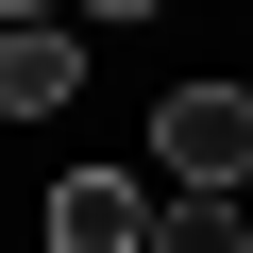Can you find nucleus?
<instances>
[{"label":"nucleus","mask_w":253,"mask_h":253,"mask_svg":"<svg viewBox=\"0 0 253 253\" xmlns=\"http://www.w3.org/2000/svg\"><path fill=\"white\" fill-rule=\"evenodd\" d=\"M152 186L169 203H253V84H169L152 101Z\"/></svg>","instance_id":"obj_1"},{"label":"nucleus","mask_w":253,"mask_h":253,"mask_svg":"<svg viewBox=\"0 0 253 253\" xmlns=\"http://www.w3.org/2000/svg\"><path fill=\"white\" fill-rule=\"evenodd\" d=\"M169 186L152 169H51V253H152Z\"/></svg>","instance_id":"obj_2"},{"label":"nucleus","mask_w":253,"mask_h":253,"mask_svg":"<svg viewBox=\"0 0 253 253\" xmlns=\"http://www.w3.org/2000/svg\"><path fill=\"white\" fill-rule=\"evenodd\" d=\"M68 84H84L68 17H0V118H68Z\"/></svg>","instance_id":"obj_3"},{"label":"nucleus","mask_w":253,"mask_h":253,"mask_svg":"<svg viewBox=\"0 0 253 253\" xmlns=\"http://www.w3.org/2000/svg\"><path fill=\"white\" fill-rule=\"evenodd\" d=\"M152 253H253V219H236V203H169V219H152Z\"/></svg>","instance_id":"obj_4"}]
</instances>
